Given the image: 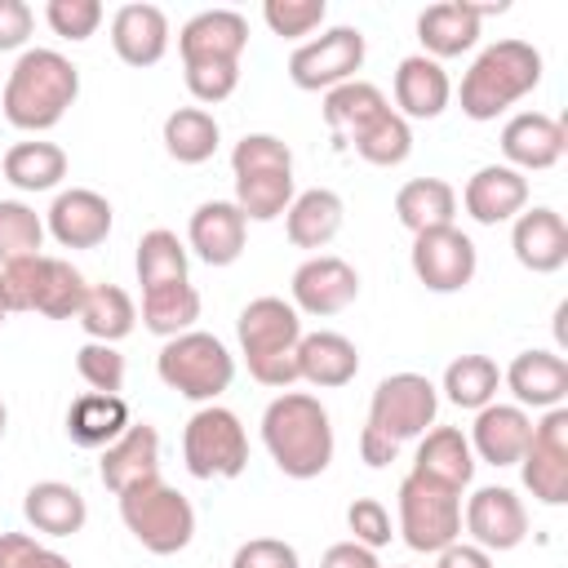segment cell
Returning a JSON list of instances; mask_svg holds the SVG:
<instances>
[{
	"label": "cell",
	"mask_w": 568,
	"mask_h": 568,
	"mask_svg": "<svg viewBox=\"0 0 568 568\" xmlns=\"http://www.w3.org/2000/svg\"><path fill=\"white\" fill-rule=\"evenodd\" d=\"M439 386L422 373H390L368 399V422L359 430V457L368 466H390L408 439H422L435 426Z\"/></svg>",
	"instance_id": "1"
},
{
	"label": "cell",
	"mask_w": 568,
	"mask_h": 568,
	"mask_svg": "<svg viewBox=\"0 0 568 568\" xmlns=\"http://www.w3.org/2000/svg\"><path fill=\"white\" fill-rule=\"evenodd\" d=\"M262 444L288 479H320L333 462L328 408L306 390H280L262 413Z\"/></svg>",
	"instance_id": "2"
},
{
	"label": "cell",
	"mask_w": 568,
	"mask_h": 568,
	"mask_svg": "<svg viewBox=\"0 0 568 568\" xmlns=\"http://www.w3.org/2000/svg\"><path fill=\"white\" fill-rule=\"evenodd\" d=\"M80 98V67L58 49H22L4 80V120L22 133L53 129Z\"/></svg>",
	"instance_id": "3"
},
{
	"label": "cell",
	"mask_w": 568,
	"mask_h": 568,
	"mask_svg": "<svg viewBox=\"0 0 568 568\" xmlns=\"http://www.w3.org/2000/svg\"><path fill=\"white\" fill-rule=\"evenodd\" d=\"M541 84V53L519 40V36H506V40H493L488 49L475 53L470 71L462 75V115L470 120H497L501 111H510L515 102H524L532 89Z\"/></svg>",
	"instance_id": "4"
},
{
	"label": "cell",
	"mask_w": 568,
	"mask_h": 568,
	"mask_svg": "<svg viewBox=\"0 0 568 568\" xmlns=\"http://www.w3.org/2000/svg\"><path fill=\"white\" fill-rule=\"evenodd\" d=\"M240 355L248 364V377L288 390L297 382V342H302V315L284 297H253L235 320Z\"/></svg>",
	"instance_id": "5"
},
{
	"label": "cell",
	"mask_w": 568,
	"mask_h": 568,
	"mask_svg": "<svg viewBox=\"0 0 568 568\" xmlns=\"http://www.w3.org/2000/svg\"><path fill=\"white\" fill-rule=\"evenodd\" d=\"M155 373L173 395L195 399V404H217V395L231 390V382H235V355L226 351L222 337L191 328L160 346Z\"/></svg>",
	"instance_id": "6"
},
{
	"label": "cell",
	"mask_w": 568,
	"mask_h": 568,
	"mask_svg": "<svg viewBox=\"0 0 568 568\" xmlns=\"http://www.w3.org/2000/svg\"><path fill=\"white\" fill-rule=\"evenodd\" d=\"M120 519L133 541L151 555H178L195 537V506L164 479H146L120 493Z\"/></svg>",
	"instance_id": "7"
},
{
	"label": "cell",
	"mask_w": 568,
	"mask_h": 568,
	"mask_svg": "<svg viewBox=\"0 0 568 568\" xmlns=\"http://www.w3.org/2000/svg\"><path fill=\"white\" fill-rule=\"evenodd\" d=\"M395 510H399V537L417 555H439L444 546L462 541V493L444 484H430L408 470L399 479Z\"/></svg>",
	"instance_id": "8"
},
{
	"label": "cell",
	"mask_w": 568,
	"mask_h": 568,
	"mask_svg": "<svg viewBox=\"0 0 568 568\" xmlns=\"http://www.w3.org/2000/svg\"><path fill=\"white\" fill-rule=\"evenodd\" d=\"M182 462L195 479H240L248 466L244 422L222 404L195 408L182 430Z\"/></svg>",
	"instance_id": "9"
},
{
	"label": "cell",
	"mask_w": 568,
	"mask_h": 568,
	"mask_svg": "<svg viewBox=\"0 0 568 568\" xmlns=\"http://www.w3.org/2000/svg\"><path fill=\"white\" fill-rule=\"evenodd\" d=\"M364 49L368 44H364L359 27H328L288 53V80L306 93H320V89L328 93V89L355 80V71L364 67Z\"/></svg>",
	"instance_id": "10"
},
{
	"label": "cell",
	"mask_w": 568,
	"mask_h": 568,
	"mask_svg": "<svg viewBox=\"0 0 568 568\" xmlns=\"http://www.w3.org/2000/svg\"><path fill=\"white\" fill-rule=\"evenodd\" d=\"M519 479L541 506L568 501V408H546L519 457Z\"/></svg>",
	"instance_id": "11"
},
{
	"label": "cell",
	"mask_w": 568,
	"mask_h": 568,
	"mask_svg": "<svg viewBox=\"0 0 568 568\" xmlns=\"http://www.w3.org/2000/svg\"><path fill=\"white\" fill-rule=\"evenodd\" d=\"M408 262H413L417 284H426L430 293H462L479 271L475 240L462 226H435V231L413 235Z\"/></svg>",
	"instance_id": "12"
},
{
	"label": "cell",
	"mask_w": 568,
	"mask_h": 568,
	"mask_svg": "<svg viewBox=\"0 0 568 568\" xmlns=\"http://www.w3.org/2000/svg\"><path fill=\"white\" fill-rule=\"evenodd\" d=\"M462 528L466 537L488 550V555H501V550H515L524 537H528V506L515 488L506 484H484L466 497V510H462Z\"/></svg>",
	"instance_id": "13"
},
{
	"label": "cell",
	"mask_w": 568,
	"mask_h": 568,
	"mask_svg": "<svg viewBox=\"0 0 568 568\" xmlns=\"http://www.w3.org/2000/svg\"><path fill=\"white\" fill-rule=\"evenodd\" d=\"M288 293H293L297 315L328 320V315H342L359 297V271L337 253H315L293 271Z\"/></svg>",
	"instance_id": "14"
},
{
	"label": "cell",
	"mask_w": 568,
	"mask_h": 568,
	"mask_svg": "<svg viewBox=\"0 0 568 568\" xmlns=\"http://www.w3.org/2000/svg\"><path fill=\"white\" fill-rule=\"evenodd\" d=\"M488 13H506V0L497 4H475V0H444L417 13V40L422 53L444 62V58H462L479 44V22Z\"/></svg>",
	"instance_id": "15"
},
{
	"label": "cell",
	"mask_w": 568,
	"mask_h": 568,
	"mask_svg": "<svg viewBox=\"0 0 568 568\" xmlns=\"http://www.w3.org/2000/svg\"><path fill=\"white\" fill-rule=\"evenodd\" d=\"M248 49V18L235 9H204L182 22L178 31V53L182 67H204V62H240Z\"/></svg>",
	"instance_id": "16"
},
{
	"label": "cell",
	"mask_w": 568,
	"mask_h": 568,
	"mask_svg": "<svg viewBox=\"0 0 568 568\" xmlns=\"http://www.w3.org/2000/svg\"><path fill=\"white\" fill-rule=\"evenodd\" d=\"M111 200L89 191V186H71L58 191L49 213H44V235H53L62 248H98L111 235Z\"/></svg>",
	"instance_id": "17"
},
{
	"label": "cell",
	"mask_w": 568,
	"mask_h": 568,
	"mask_svg": "<svg viewBox=\"0 0 568 568\" xmlns=\"http://www.w3.org/2000/svg\"><path fill=\"white\" fill-rule=\"evenodd\" d=\"M568 151V133L546 111H519L501 124V155L515 173H541L555 169Z\"/></svg>",
	"instance_id": "18"
},
{
	"label": "cell",
	"mask_w": 568,
	"mask_h": 568,
	"mask_svg": "<svg viewBox=\"0 0 568 568\" xmlns=\"http://www.w3.org/2000/svg\"><path fill=\"white\" fill-rule=\"evenodd\" d=\"M244 240H248V222L235 209V200H204L186 222V253H195L204 266L240 262Z\"/></svg>",
	"instance_id": "19"
},
{
	"label": "cell",
	"mask_w": 568,
	"mask_h": 568,
	"mask_svg": "<svg viewBox=\"0 0 568 568\" xmlns=\"http://www.w3.org/2000/svg\"><path fill=\"white\" fill-rule=\"evenodd\" d=\"M510 248H515V262L524 271L555 275L568 262V222H564V213L550 209V204L524 209L510 226Z\"/></svg>",
	"instance_id": "20"
},
{
	"label": "cell",
	"mask_w": 568,
	"mask_h": 568,
	"mask_svg": "<svg viewBox=\"0 0 568 568\" xmlns=\"http://www.w3.org/2000/svg\"><path fill=\"white\" fill-rule=\"evenodd\" d=\"M466 439H470L475 462H488V466H519V457H524V448H528V439H532V417H528V408H519V404L493 399V404H484V408L475 413Z\"/></svg>",
	"instance_id": "21"
},
{
	"label": "cell",
	"mask_w": 568,
	"mask_h": 568,
	"mask_svg": "<svg viewBox=\"0 0 568 568\" xmlns=\"http://www.w3.org/2000/svg\"><path fill=\"white\" fill-rule=\"evenodd\" d=\"M462 209L470 213V222L479 226H497V222H515L528 209V178L515 173L510 164H484L466 178L462 191Z\"/></svg>",
	"instance_id": "22"
},
{
	"label": "cell",
	"mask_w": 568,
	"mask_h": 568,
	"mask_svg": "<svg viewBox=\"0 0 568 568\" xmlns=\"http://www.w3.org/2000/svg\"><path fill=\"white\" fill-rule=\"evenodd\" d=\"M501 386L519 408H564L568 399V359L559 351H519L501 373Z\"/></svg>",
	"instance_id": "23"
},
{
	"label": "cell",
	"mask_w": 568,
	"mask_h": 568,
	"mask_svg": "<svg viewBox=\"0 0 568 568\" xmlns=\"http://www.w3.org/2000/svg\"><path fill=\"white\" fill-rule=\"evenodd\" d=\"M98 475L115 497L146 479H160V430L151 422H129V430L102 448Z\"/></svg>",
	"instance_id": "24"
},
{
	"label": "cell",
	"mask_w": 568,
	"mask_h": 568,
	"mask_svg": "<svg viewBox=\"0 0 568 568\" xmlns=\"http://www.w3.org/2000/svg\"><path fill=\"white\" fill-rule=\"evenodd\" d=\"M111 49L124 67H155L169 53V13L160 4H120L111 13Z\"/></svg>",
	"instance_id": "25"
},
{
	"label": "cell",
	"mask_w": 568,
	"mask_h": 568,
	"mask_svg": "<svg viewBox=\"0 0 568 568\" xmlns=\"http://www.w3.org/2000/svg\"><path fill=\"white\" fill-rule=\"evenodd\" d=\"M390 93H395V111L404 120H435L448 111L453 102V80L444 71V62L426 58V53H408L399 67H395V80H390Z\"/></svg>",
	"instance_id": "26"
},
{
	"label": "cell",
	"mask_w": 568,
	"mask_h": 568,
	"mask_svg": "<svg viewBox=\"0 0 568 568\" xmlns=\"http://www.w3.org/2000/svg\"><path fill=\"white\" fill-rule=\"evenodd\" d=\"M475 453H470V439L457 430V426H430L422 439H417V453H413V475L430 479V484H444L453 493H466L470 479H475Z\"/></svg>",
	"instance_id": "27"
},
{
	"label": "cell",
	"mask_w": 568,
	"mask_h": 568,
	"mask_svg": "<svg viewBox=\"0 0 568 568\" xmlns=\"http://www.w3.org/2000/svg\"><path fill=\"white\" fill-rule=\"evenodd\" d=\"M355 373H359V351L346 333H333V328L302 333V342H297V382H311L320 390H337V386L355 382Z\"/></svg>",
	"instance_id": "28"
},
{
	"label": "cell",
	"mask_w": 568,
	"mask_h": 568,
	"mask_svg": "<svg viewBox=\"0 0 568 568\" xmlns=\"http://www.w3.org/2000/svg\"><path fill=\"white\" fill-rule=\"evenodd\" d=\"M22 515L44 537H75L89 519V501L80 488L62 484V479H40L22 493Z\"/></svg>",
	"instance_id": "29"
},
{
	"label": "cell",
	"mask_w": 568,
	"mask_h": 568,
	"mask_svg": "<svg viewBox=\"0 0 568 568\" xmlns=\"http://www.w3.org/2000/svg\"><path fill=\"white\" fill-rule=\"evenodd\" d=\"M342 217H346L342 195L328 186H311V191H297L293 204L284 209V235L297 248H324L337 240Z\"/></svg>",
	"instance_id": "30"
},
{
	"label": "cell",
	"mask_w": 568,
	"mask_h": 568,
	"mask_svg": "<svg viewBox=\"0 0 568 568\" xmlns=\"http://www.w3.org/2000/svg\"><path fill=\"white\" fill-rule=\"evenodd\" d=\"M129 430V404L120 395L84 390L67 408V439L75 448H106Z\"/></svg>",
	"instance_id": "31"
},
{
	"label": "cell",
	"mask_w": 568,
	"mask_h": 568,
	"mask_svg": "<svg viewBox=\"0 0 568 568\" xmlns=\"http://www.w3.org/2000/svg\"><path fill=\"white\" fill-rule=\"evenodd\" d=\"M395 217L404 231L422 235L435 226H453L457 217V191L444 178H413L395 191Z\"/></svg>",
	"instance_id": "32"
},
{
	"label": "cell",
	"mask_w": 568,
	"mask_h": 568,
	"mask_svg": "<svg viewBox=\"0 0 568 568\" xmlns=\"http://www.w3.org/2000/svg\"><path fill=\"white\" fill-rule=\"evenodd\" d=\"M0 169H4V182L18 186V191H31V195L53 191L67 178V151L58 142H40V138L13 142L0 160Z\"/></svg>",
	"instance_id": "33"
},
{
	"label": "cell",
	"mask_w": 568,
	"mask_h": 568,
	"mask_svg": "<svg viewBox=\"0 0 568 568\" xmlns=\"http://www.w3.org/2000/svg\"><path fill=\"white\" fill-rule=\"evenodd\" d=\"M75 320H80V328H84L89 342H106V346H115V342H124V337L133 333V324H138V306H133V297H129L120 284H89L84 306H80Z\"/></svg>",
	"instance_id": "34"
},
{
	"label": "cell",
	"mask_w": 568,
	"mask_h": 568,
	"mask_svg": "<svg viewBox=\"0 0 568 568\" xmlns=\"http://www.w3.org/2000/svg\"><path fill=\"white\" fill-rule=\"evenodd\" d=\"M160 138H164V151L178 164H204V160H213V151L222 142V129H217L213 111H204V106H178V111L164 115Z\"/></svg>",
	"instance_id": "35"
},
{
	"label": "cell",
	"mask_w": 568,
	"mask_h": 568,
	"mask_svg": "<svg viewBox=\"0 0 568 568\" xmlns=\"http://www.w3.org/2000/svg\"><path fill=\"white\" fill-rule=\"evenodd\" d=\"M186 266H191V253H186V244L178 240V231L155 226V231H146V235L138 240L133 271H138L142 293H146V288H164V284H182V280H191Z\"/></svg>",
	"instance_id": "36"
},
{
	"label": "cell",
	"mask_w": 568,
	"mask_h": 568,
	"mask_svg": "<svg viewBox=\"0 0 568 568\" xmlns=\"http://www.w3.org/2000/svg\"><path fill=\"white\" fill-rule=\"evenodd\" d=\"M386 106H390L386 93H382L373 80H359V75H355V80L328 89L320 111H324V124H328L337 138H351V133H359L368 120H377Z\"/></svg>",
	"instance_id": "37"
},
{
	"label": "cell",
	"mask_w": 568,
	"mask_h": 568,
	"mask_svg": "<svg viewBox=\"0 0 568 568\" xmlns=\"http://www.w3.org/2000/svg\"><path fill=\"white\" fill-rule=\"evenodd\" d=\"M293 169H262V173H235V209L244 222H275L293 204Z\"/></svg>",
	"instance_id": "38"
},
{
	"label": "cell",
	"mask_w": 568,
	"mask_h": 568,
	"mask_svg": "<svg viewBox=\"0 0 568 568\" xmlns=\"http://www.w3.org/2000/svg\"><path fill=\"white\" fill-rule=\"evenodd\" d=\"M346 142L355 146V155H359L364 164L395 169V164H404V160L413 155V124H408L395 106H386L377 120H368V124H364L359 133H351Z\"/></svg>",
	"instance_id": "39"
},
{
	"label": "cell",
	"mask_w": 568,
	"mask_h": 568,
	"mask_svg": "<svg viewBox=\"0 0 568 568\" xmlns=\"http://www.w3.org/2000/svg\"><path fill=\"white\" fill-rule=\"evenodd\" d=\"M200 320V288L191 280L182 284H164V288H146L142 293V324L155 333V337H178V333H191Z\"/></svg>",
	"instance_id": "40"
},
{
	"label": "cell",
	"mask_w": 568,
	"mask_h": 568,
	"mask_svg": "<svg viewBox=\"0 0 568 568\" xmlns=\"http://www.w3.org/2000/svg\"><path fill=\"white\" fill-rule=\"evenodd\" d=\"M439 390L448 395V404L479 413L484 404L497 399V390H501V368H497L488 355H457V359L444 368V386H439Z\"/></svg>",
	"instance_id": "41"
},
{
	"label": "cell",
	"mask_w": 568,
	"mask_h": 568,
	"mask_svg": "<svg viewBox=\"0 0 568 568\" xmlns=\"http://www.w3.org/2000/svg\"><path fill=\"white\" fill-rule=\"evenodd\" d=\"M84 293H89V280H84L67 257L44 253L36 315H49V320H75V315H80V306H84Z\"/></svg>",
	"instance_id": "42"
},
{
	"label": "cell",
	"mask_w": 568,
	"mask_h": 568,
	"mask_svg": "<svg viewBox=\"0 0 568 568\" xmlns=\"http://www.w3.org/2000/svg\"><path fill=\"white\" fill-rule=\"evenodd\" d=\"M44 248V217L27 200H0V266Z\"/></svg>",
	"instance_id": "43"
},
{
	"label": "cell",
	"mask_w": 568,
	"mask_h": 568,
	"mask_svg": "<svg viewBox=\"0 0 568 568\" xmlns=\"http://www.w3.org/2000/svg\"><path fill=\"white\" fill-rule=\"evenodd\" d=\"M262 18L266 27L280 36V40H297L306 44V36H315L328 18V4L324 0H266L262 4Z\"/></svg>",
	"instance_id": "44"
},
{
	"label": "cell",
	"mask_w": 568,
	"mask_h": 568,
	"mask_svg": "<svg viewBox=\"0 0 568 568\" xmlns=\"http://www.w3.org/2000/svg\"><path fill=\"white\" fill-rule=\"evenodd\" d=\"M75 373H80V382L89 390L120 395V386H124V355L115 346H106V342H84L75 351Z\"/></svg>",
	"instance_id": "45"
},
{
	"label": "cell",
	"mask_w": 568,
	"mask_h": 568,
	"mask_svg": "<svg viewBox=\"0 0 568 568\" xmlns=\"http://www.w3.org/2000/svg\"><path fill=\"white\" fill-rule=\"evenodd\" d=\"M102 18H106V9H102L98 0H49V4H44V22H49V31L62 36V40H71V44L98 36Z\"/></svg>",
	"instance_id": "46"
},
{
	"label": "cell",
	"mask_w": 568,
	"mask_h": 568,
	"mask_svg": "<svg viewBox=\"0 0 568 568\" xmlns=\"http://www.w3.org/2000/svg\"><path fill=\"white\" fill-rule=\"evenodd\" d=\"M262 169H293V151L275 133H244L231 146V173H262Z\"/></svg>",
	"instance_id": "47"
},
{
	"label": "cell",
	"mask_w": 568,
	"mask_h": 568,
	"mask_svg": "<svg viewBox=\"0 0 568 568\" xmlns=\"http://www.w3.org/2000/svg\"><path fill=\"white\" fill-rule=\"evenodd\" d=\"M40 266H44V253L36 257H18V262H4L0 266V306L13 315V311H36V297H40Z\"/></svg>",
	"instance_id": "48"
},
{
	"label": "cell",
	"mask_w": 568,
	"mask_h": 568,
	"mask_svg": "<svg viewBox=\"0 0 568 568\" xmlns=\"http://www.w3.org/2000/svg\"><path fill=\"white\" fill-rule=\"evenodd\" d=\"M346 528H351V541L368 546V550H382L390 546L395 528H390V510L377 501V497H355L346 506Z\"/></svg>",
	"instance_id": "49"
},
{
	"label": "cell",
	"mask_w": 568,
	"mask_h": 568,
	"mask_svg": "<svg viewBox=\"0 0 568 568\" xmlns=\"http://www.w3.org/2000/svg\"><path fill=\"white\" fill-rule=\"evenodd\" d=\"M0 568H71V559L31 532H0Z\"/></svg>",
	"instance_id": "50"
},
{
	"label": "cell",
	"mask_w": 568,
	"mask_h": 568,
	"mask_svg": "<svg viewBox=\"0 0 568 568\" xmlns=\"http://www.w3.org/2000/svg\"><path fill=\"white\" fill-rule=\"evenodd\" d=\"M240 84V62H204V67H186V89L195 102L217 106L235 93Z\"/></svg>",
	"instance_id": "51"
},
{
	"label": "cell",
	"mask_w": 568,
	"mask_h": 568,
	"mask_svg": "<svg viewBox=\"0 0 568 568\" xmlns=\"http://www.w3.org/2000/svg\"><path fill=\"white\" fill-rule=\"evenodd\" d=\"M231 568H302V559L280 537H248L244 546H235Z\"/></svg>",
	"instance_id": "52"
},
{
	"label": "cell",
	"mask_w": 568,
	"mask_h": 568,
	"mask_svg": "<svg viewBox=\"0 0 568 568\" xmlns=\"http://www.w3.org/2000/svg\"><path fill=\"white\" fill-rule=\"evenodd\" d=\"M36 31V13L27 0H0V53H13V49H27Z\"/></svg>",
	"instance_id": "53"
},
{
	"label": "cell",
	"mask_w": 568,
	"mask_h": 568,
	"mask_svg": "<svg viewBox=\"0 0 568 568\" xmlns=\"http://www.w3.org/2000/svg\"><path fill=\"white\" fill-rule=\"evenodd\" d=\"M320 568H382V559H377V550H368V546H359V541L346 537V541H333L324 550Z\"/></svg>",
	"instance_id": "54"
},
{
	"label": "cell",
	"mask_w": 568,
	"mask_h": 568,
	"mask_svg": "<svg viewBox=\"0 0 568 568\" xmlns=\"http://www.w3.org/2000/svg\"><path fill=\"white\" fill-rule=\"evenodd\" d=\"M435 568H493V555L479 550L475 541H453L435 555Z\"/></svg>",
	"instance_id": "55"
},
{
	"label": "cell",
	"mask_w": 568,
	"mask_h": 568,
	"mask_svg": "<svg viewBox=\"0 0 568 568\" xmlns=\"http://www.w3.org/2000/svg\"><path fill=\"white\" fill-rule=\"evenodd\" d=\"M4 430H9V408H4V399H0V439H4Z\"/></svg>",
	"instance_id": "56"
},
{
	"label": "cell",
	"mask_w": 568,
	"mask_h": 568,
	"mask_svg": "<svg viewBox=\"0 0 568 568\" xmlns=\"http://www.w3.org/2000/svg\"><path fill=\"white\" fill-rule=\"evenodd\" d=\"M4 315H9V311H4V306H0V324H4Z\"/></svg>",
	"instance_id": "57"
}]
</instances>
